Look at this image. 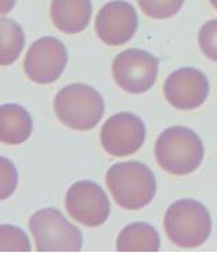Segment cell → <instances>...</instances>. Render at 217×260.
<instances>
[{
    "label": "cell",
    "instance_id": "14",
    "mask_svg": "<svg viewBox=\"0 0 217 260\" xmlns=\"http://www.w3.org/2000/svg\"><path fill=\"white\" fill-rule=\"evenodd\" d=\"M116 245L120 252H157L159 251L161 240L153 226L136 222L121 230Z\"/></svg>",
    "mask_w": 217,
    "mask_h": 260
},
{
    "label": "cell",
    "instance_id": "6",
    "mask_svg": "<svg viewBox=\"0 0 217 260\" xmlns=\"http://www.w3.org/2000/svg\"><path fill=\"white\" fill-rule=\"evenodd\" d=\"M158 59L143 50H125L113 60V78L128 93H143L154 85L158 74Z\"/></svg>",
    "mask_w": 217,
    "mask_h": 260
},
{
    "label": "cell",
    "instance_id": "16",
    "mask_svg": "<svg viewBox=\"0 0 217 260\" xmlns=\"http://www.w3.org/2000/svg\"><path fill=\"white\" fill-rule=\"evenodd\" d=\"M184 0H138L142 11L154 19H167L176 15Z\"/></svg>",
    "mask_w": 217,
    "mask_h": 260
},
{
    "label": "cell",
    "instance_id": "9",
    "mask_svg": "<svg viewBox=\"0 0 217 260\" xmlns=\"http://www.w3.org/2000/svg\"><path fill=\"white\" fill-rule=\"evenodd\" d=\"M146 139V127L139 117L131 112H118L100 129V143L108 155L129 156L139 151Z\"/></svg>",
    "mask_w": 217,
    "mask_h": 260
},
{
    "label": "cell",
    "instance_id": "11",
    "mask_svg": "<svg viewBox=\"0 0 217 260\" xmlns=\"http://www.w3.org/2000/svg\"><path fill=\"white\" fill-rule=\"evenodd\" d=\"M164 94L168 103L177 110H195L208 98L209 81L198 69H179L165 81Z\"/></svg>",
    "mask_w": 217,
    "mask_h": 260
},
{
    "label": "cell",
    "instance_id": "4",
    "mask_svg": "<svg viewBox=\"0 0 217 260\" xmlns=\"http://www.w3.org/2000/svg\"><path fill=\"white\" fill-rule=\"evenodd\" d=\"M54 110L65 126L74 130L94 129L103 117V98L86 84H72L59 90L54 100Z\"/></svg>",
    "mask_w": 217,
    "mask_h": 260
},
{
    "label": "cell",
    "instance_id": "18",
    "mask_svg": "<svg viewBox=\"0 0 217 260\" xmlns=\"http://www.w3.org/2000/svg\"><path fill=\"white\" fill-rule=\"evenodd\" d=\"M198 43L205 56L217 62V19L209 21L201 27Z\"/></svg>",
    "mask_w": 217,
    "mask_h": 260
},
{
    "label": "cell",
    "instance_id": "17",
    "mask_svg": "<svg viewBox=\"0 0 217 260\" xmlns=\"http://www.w3.org/2000/svg\"><path fill=\"white\" fill-rule=\"evenodd\" d=\"M2 240H0V251L2 252H29L31 242L26 234L22 230L11 226V224H2Z\"/></svg>",
    "mask_w": 217,
    "mask_h": 260
},
{
    "label": "cell",
    "instance_id": "13",
    "mask_svg": "<svg viewBox=\"0 0 217 260\" xmlns=\"http://www.w3.org/2000/svg\"><path fill=\"white\" fill-rule=\"evenodd\" d=\"M31 114L19 104H3L0 108V140L7 145L25 143L32 133Z\"/></svg>",
    "mask_w": 217,
    "mask_h": 260
},
{
    "label": "cell",
    "instance_id": "12",
    "mask_svg": "<svg viewBox=\"0 0 217 260\" xmlns=\"http://www.w3.org/2000/svg\"><path fill=\"white\" fill-rule=\"evenodd\" d=\"M50 14L57 29L76 35L90 25L92 3L91 0H52Z\"/></svg>",
    "mask_w": 217,
    "mask_h": 260
},
{
    "label": "cell",
    "instance_id": "1",
    "mask_svg": "<svg viewBox=\"0 0 217 260\" xmlns=\"http://www.w3.org/2000/svg\"><path fill=\"white\" fill-rule=\"evenodd\" d=\"M106 185L118 206L141 210L155 196L157 181L153 171L141 161L117 163L107 170Z\"/></svg>",
    "mask_w": 217,
    "mask_h": 260
},
{
    "label": "cell",
    "instance_id": "5",
    "mask_svg": "<svg viewBox=\"0 0 217 260\" xmlns=\"http://www.w3.org/2000/svg\"><path fill=\"white\" fill-rule=\"evenodd\" d=\"M29 230L39 252H78L83 247L80 229L55 208L35 212L29 219Z\"/></svg>",
    "mask_w": 217,
    "mask_h": 260
},
{
    "label": "cell",
    "instance_id": "3",
    "mask_svg": "<svg viewBox=\"0 0 217 260\" xmlns=\"http://www.w3.org/2000/svg\"><path fill=\"white\" fill-rule=\"evenodd\" d=\"M164 228L175 245L195 248L202 245L212 233V218L201 203L184 199L169 206L164 218Z\"/></svg>",
    "mask_w": 217,
    "mask_h": 260
},
{
    "label": "cell",
    "instance_id": "10",
    "mask_svg": "<svg viewBox=\"0 0 217 260\" xmlns=\"http://www.w3.org/2000/svg\"><path fill=\"white\" fill-rule=\"evenodd\" d=\"M139 18L128 2L114 0L99 10L95 19L96 35L104 44L118 47L135 36Z\"/></svg>",
    "mask_w": 217,
    "mask_h": 260
},
{
    "label": "cell",
    "instance_id": "8",
    "mask_svg": "<svg viewBox=\"0 0 217 260\" xmlns=\"http://www.w3.org/2000/svg\"><path fill=\"white\" fill-rule=\"evenodd\" d=\"M68 64V51L55 37H41L31 45L23 60L28 78L37 84H50L62 76Z\"/></svg>",
    "mask_w": 217,
    "mask_h": 260
},
{
    "label": "cell",
    "instance_id": "2",
    "mask_svg": "<svg viewBox=\"0 0 217 260\" xmlns=\"http://www.w3.org/2000/svg\"><path fill=\"white\" fill-rule=\"evenodd\" d=\"M154 153L161 169L167 173L187 175L201 166L204 144L194 130L184 126H172L159 135Z\"/></svg>",
    "mask_w": 217,
    "mask_h": 260
},
{
    "label": "cell",
    "instance_id": "15",
    "mask_svg": "<svg viewBox=\"0 0 217 260\" xmlns=\"http://www.w3.org/2000/svg\"><path fill=\"white\" fill-rule=\"evenodd\" d=\"M2 66H9L18 59L25 45L22 27L10 18H2Z\"/></svg>",
    "mask_w": 217,
    "mask_h": 260
},
{
    "label": "cell",
    "instance_id": "21",
    "mask_svg": "<svg viewBox=\"0 0 217 260\" xmlns=\"http://www.w3.org/2000/svg\"><path fill=\"white\" fill-rule=\"evenodd\" d=\"M209 2H210V3H212L213 7H214V9L217 10V0H209Z\"/></svg>",
    "mask_w": 217,
    "mask_h": 260
},
{
    "label": "cell",
    "instance_id": "20",
    "mask_svg": "<svg viewBox=\"0 0 217 260\" xmlns=\"http://www.w3.org/2000/svg\"><path fill=\"white\" fill-rule=\"evenodd\" d=\"M14 2H15V0H2V14H3V15L9 13L10 10L13 9Z\"/></svg>",
    "mask_w": 217,
    "mask_h": 260
},
{
    "label": "cell",
    "instance_id": "19",
    "mask_svg": "<svg viewBox=\"0 0 217 260\" xmlns=\"http://www.w3.org/2000/svg\"><path fill=\"white\" fill-rule=\"evenodd\" d=\"M2 200H5L13 194L17 188V170L7 157L2 156Z\"/></svg>",
    "mask_w": 217,
    "mask_h": 260
},
{
    "label": "cell",
    "instance_id": "7",
    "mask_svg": "<svg viewBox=\"0 0 217 260\" xmlns=\"http://www.w3.org/2000/svg\"><path fill=\"white\" fill-rule=\"evenodd\" d=\"M65 207L69 215L88 228L103 224L110 214V202L99 185L92 181H78L69 188Z\"/></svg>",
    "mask_w": 217,
    "mask_h": 260
}]
</instances>
